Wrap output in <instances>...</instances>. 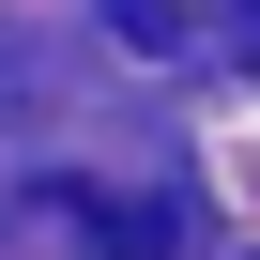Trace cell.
<instances>
[{"label":"cell","mask_w":260,"mask_h":260,"mask_svg":"<svg viewBox=\"0 0 260 260\" xmlns=\"http://www.w3.org/2000/svg\"><path fill=\"white\" fill-rule=\"evenodd\" d=\"M31 230H77L92 260H184V199H138V184H92V169H46L16 184Z\"/></svg>","instance_id":"6da1fadb"},{"label":"cell","mask_w":260,"mask_h":260,"mask_svg":"<svg viewBox=\"0 0 260 260\" xmlns=\"http://www.w3.org/2000/svg\"><path fill=\"white\" fill-rule=\"evenodd\" d=\"M107 31L138 46V61H184V0H107Z\"/></svg>","instance_id":"7a4b0ae2"}]
</instances>
